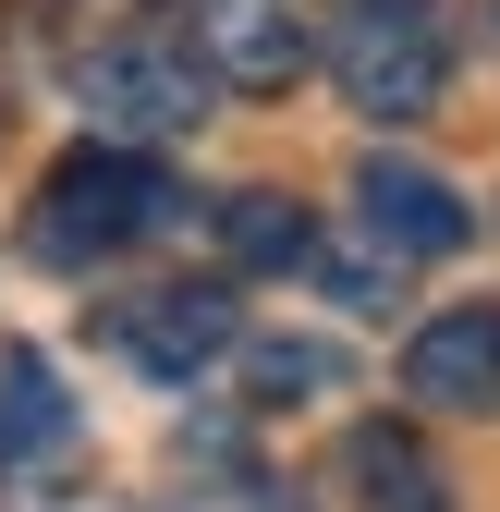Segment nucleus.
<instances>
[{
    "label": "nucleus",
    "mask_w": 500,
    "mask_h": 512,
    "mask_svg": "<svg viewBox=\"0 0 500 512\" xmlns=\"http://www.w3.org/2000/svg\"><path fill=\"white\" fill-rule=\"evenodd\" d=\"M61 452H74V403H61V378H49V354H0V488H37Z\"/></svg>",
    "instance_id": "6e6552de"
},
{
    "label": "nucleus",
    "mask_w": 500,
    "mask_h": 512,
    "mask_svg": "<svg viewBox=\"0 0 500 512\" xmlns=\"http://www.w3.org/2000/svg\"><path fill=\"white\" fill-rule=\"evenodd\" d=\"M196 61H208V86H232V98H281L318 49H305L293 0H196Z\"/></svg>",
    "instance_id": "39448f33"
},
{
    "label": "nucleus",
    "mask_w": 500,
    "mask_h": 512,
    "mask_svg": "<svg viewBox=\"0 0 500 512\" xmlns=\"http://www.w3.org/2000/svg\"><path fill=\"white\" fill-rule=\"evenodd\" d=\"M330 293L342 305H391V269H379V256H330Z\"/></svg>",
    "instance_id": "f8f14e48"
},
{
    "label": "nucleus",
    "mask_w": 500,
    "mask_h": 512,
    "mask_svg": "<svg viewBox=\"0 0 500 512\" xmlns=\"http://www.w3.org/2000/svg\"><path fill=\"white\" fill-rule=\"evenodd\" d=\"M244 378H257V403H318V391H342V354L330 342H257Z\"/></svg>",
    "instance_id": "9b49d317"
},
{
    "label": "nucleus",
    "mask_w": 500,
    "mask_h": 512,
    "mask_svg": "<svg viewBox=\"0 0 500 512\" xmlns=\"http://www.w3.org/2000/svg\"><path fill=\"white\" fill-rule=\"evenodd\" d=\"M354 220L379 232L391 256H452V244L476 232V208L452 196L440 171H415V159H366V171H354Z\"/></svg>",
    "instance_id": "0eeeda50"
},
{
    "label": "nucleus",
    "mask_w": 500,
    "mask_h": 512,
    "mask_svg": "<svg viewBox=\"0 0 500 512\" xmlns=\"http://www.w3.org/2000/svg\"><path fill=\"white\" fill-rule=\"evenodd\" d=\"M342 476H354V512H452L440 464L415 452V427H354L342 439Z\"/></svg>",
    "instance_id": "1a4fd4ad"
},
{
    "label": "nucleus",
    "mask_w": 500,
    "mask_h": 512,
    "mask_svg": "<svg viewBox=\"0 0 500 512\" xmlns=\"http://www.w3.org/2000/svg\"><path fill=\"white\" fill-rule=\"evenodd\" d=\"M171 208H183V183H171L147 147H74V159H61V171L37 183V256L86 269V256L147 244Z\"/></svg>",
    "instance_id": "f257e3e1"
},
{
    "label": "nucleus",
    "mask_w": 500,
    "mask_h": 512,
    "mask_svg": "<svg viewBox=\"0 0 500 512\" xmlns=\"http://www.w3.org/2000/svg\"><path fill=\"white\" fill-rule=\"evenodd\" d=\"M403 391L427 415H500V305H452L403 342Z\"/></svg>",
    "instance_id": "423d86ee"
},
{
    "label": "nucleus",
    "mask_w": 500,
    "mask_h": 512,
    "mask_svg": "<svg viewBox=\"0 0 500 512\" xmlns=\"http://www.w3.org/2000/svg\"><path fill=\"white\" fill-rule=\"evenodd\" d=\"M220 256H232V269H305L318 232H305L293 196H220Z\"/></svg>",
    "instance_id": "9d476101"
},
{
    "label": "nucleus",
    "mask_w": 500,
    "mask_h": 512,
    "mask_svg": "<svg viewBox=\"0 0 500 512\" xmlns=\"http://www.w3.org/2000/svg\"><path fill=\"white\" fill-rule=\"evenodd\" d=\"M330 86H342L366 122H415V110H440L452 49H440V25H427L415 0H342V25H330Z\"/></svg>",
    "instance_id": "f03ea898"
},
{
    "label": "nucleus",
    "mask_w": 500,
    "mask_h": 512,
    "mask_svg": "<svg viewBox=\"0 0 500 512\" xmlns=\"http://www.w3.org/2000/svg\"><path fill=\"white\" fill-rule=\"evenodd\" d=\"M98 342L135 366V378L183 391L196 366H220V354H232V293H220V281H159V293H122V305H98Z\"/></svg>",
    "instance_id": "7ed1b4c3"
},
{
    "label": "nucleus",
    "mask_w": 500,
    "mask_h": 512,
    "mask_svg": "<svg viewBox=\"0 0 500 512\" xmlns=\"http://www.w3.org/2000/svg\"><path fill=\"white\" fill-rule=\"evenodd\" d=\"M74 98L110 122V135H183L208 110V61H183L171 37H110L74 61Z\"/></svg>",
    "instance_id": "20e7f679"
}]
</instances>
